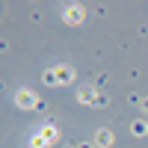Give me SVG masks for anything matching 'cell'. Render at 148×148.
<instances>
[{
    "mask_svg": "<svg viewBox=\"0 0 148 148\" xmlns=\"http://www.w3.org/2000/svg\"><path fill=\"white\" fill-rule=\"evenodd\" d=\"M65 80H71V68H65V65L45 74V83H65Z\"/></svg>",
    "mask_w": 148,
    "mask_h": 148,
    "instance_id": "obj_2",
    "label": "cell"
},
{
    "mask_svg": "<svg viewBox=\"0 0 148 148\" xmlns=\"http://www.w3.org/2000/svg\"><path fill=\"white\" fill-rule=\"evenodd\" d=\"M98 142H101V145H110V142H113V136H110V130H98V136H95Z\"/></svg>",
    "mask_w": 148,
    "mask_h": 148,
    "instance_id": "obj_6",
    "label": "cell"
},
{
    "mask_svg": "<svg viewBox=\"0 0 148 148\" xmlns=\"http://www.w3.org/2000/svg\"><path fill=\"white\" fill-rule=\"evenodd\" d=\"M56 136H59V130H56L53 125H45V127H42V133H39V136H36L30 145H33V148H45V145L56 142Z\"/></svg>",
    "mask_w": 148,
    "mask_h": 148,
    "instance_id": "obj_1",
    "label": "cell"
},
{
    "mask_svg": "<svg viewBox=\"0 0 148 148\" xmlns=\"http://www.w3.org/2000/svg\"><path fill=\"white\" fill-rule=\"evenodd\" d=\"M80 101H86V104H104V95H92L89 89H80Z\"/></svg>",
    "mask_w": 148,
    "mask_h": 148,
    "instance_id": "obj_5",
    "label": "cell"
},
{
    "mask_svg": "<svg viewBox=\"0 0 148 148\" xmlns=\"http://www.w3.org/2000/svg\"><path fill=\"white\" fill-rule=\"evenodd\" d=\"M65 21H68V24H80V21H83V9H80V6H68V9H65Z\"/></svg>",
    "mask_w": 148,
    "mask_h": 148,
    "instance_id": "obj_4",
    "label": "cell"
},
{
    "mask_svg": "<svg viewBox=\"0 0 148 148\" xmlns=\"http://www.w3.org/2000/svg\"><path fill=\"white\" fill-rule=\"evenodd\" d=\"M15 101H18V107H36V104H39L33 92H18V95H15Z\"/></svg>",
    "mask_w": 148,
    "mask_h": 148,
    "instance_id": "obj_3",
    "label": "cell"
},
{
    "mask_svg": "<svg viewBox=\"0 0 148 148\" xmlns=\"http://www.w3.org/2000/svg\"><path fill=\"white\" fill-rule=\"evenodd\" d=\"M142 110H148V101H142Z\"/></svg>",
    "mask_w": 148,
    "mask_h": 148,
    "instance_id": "obj_7",
    "label": "cell"
}]
</instances>
